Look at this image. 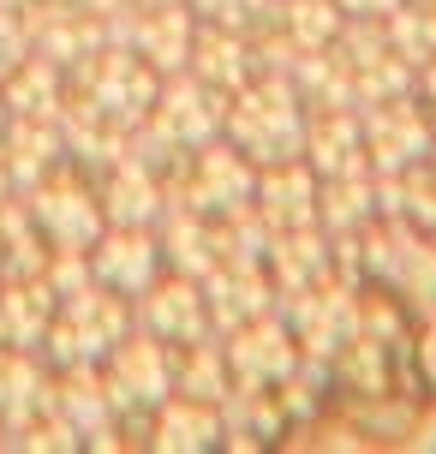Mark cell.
<instances>
[{
  "mask_svg": "<svg viewBox=\"0 0 436 454\" xmlns=\"http://www.w3.org/2000/svg\"><path fill=\"white\" fill-rule=\"evenodd\" d=\"M233 126H239V144L263 161L293 156V144H299V108L287 102V90H252L245 108L233 114Z\"/></svg>",
  "mask_w": 436,
  "mask_h": 454,
  "instance_id": "cell-1",
  "label": "cell"
},
{
  "mask_svg": "<svg viewBox=\"0 0 436 454\" xmlns=\"http://www.w3.org/2000/svg\"><path fill=\"white\" fill-rule=\"evenodd\" d=\"M150 329H156L161 340H198V329H204L198 294H191V287H161V294L150 299Z\"/></svg>",
  "mask_w": 436,
  "mask_h": 454,
  "instance_id": "cell-2",
  "label": "cell"
},
{
  "mask_svg": "<svg viewBox=\"0 0 436 454\" xmlns=\"http://www.w3.org/2000/svg\"><path fill=\"white\" fill-rule=\"evenodd\" d=\"M150 270H156V246L138 239V233H132V239H108V251L96 257V275H102L108 287H120V294H132Z\"/></svg>",
  "mask_w": 436,
  "mask_h": 454,
  "instance_id": "cell-3",
  "label": "cell"
},
{
  "mask_svg": "<svg viewBox=\"0 0 436 454\" xmlns=\"http://www.w3.org/2000/svg\"><path fill=\"white\" fill-rule=\"evenodd\" d=\"M19 54H24V36H19V24L6 19V6H0V78L19 67Z\"/></svg>",
  "mask_w": 436,
  "mask_h": 454,
  "instance_id": "cell-4",
  "label": "cell"
},
{
  "mask_svg": "<svg viewBox=\"0 0 436 454\" xmlns=\"http://www.w3.org/2000/svg\"><path fill=\"white\" fill-rule=\"evenodd\" d=\"M346 12H394V6H401V0H341Z\"/></svg>",
  "mask_w": 436,
  "mask_h": 454,
  "instance_id": "cell-5",
  "label": "cell"
},
{
  "mask_svg": "<svg viewBox=\"0 0 436 454\" xmlns=\"http://www.w3.org/2000/svg\"><path fill=\"white\" fill-rule=\"evenodd\" d=\"M66 6H78V12H102L108 0H66Z\"/></svg>",
  "mask_w": 436,
  "mask_h": 454,
  "instance_id": "cell-6",
  "label": "cell"
},
{
  "mask_svg": "<svg viewBox=\"0 0 436 454\" xmlns=\"http://www.w3.org/2000/svg\"><path fill=\"white\" fill-rule=\"evenodd\" d=\"M431 96H436V72H431ZM431 108H436V102H431Z\"/></svg>",
  "mask_w": 436,
  "mask_h": 454,
  "instance_id": "cell-7",
  "label": "cell"
},
{
  "mask_svg": "<svg viewBox=\"0 0 436 454\" xmlns=\"http://www.w3.org/2000/svg\"><path fill=\"white\" fill-rule=\"evenodd\" d=\"M0 6H24V0H0Z\"/></svg>",
  "mask_w": 436,
  "mask_h": 454,
  "instance_id": "cell-8",
  "label": "cell"
}]
</instances>
